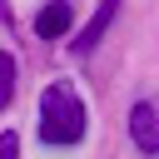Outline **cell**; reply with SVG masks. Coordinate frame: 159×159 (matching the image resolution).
I'll use <instances>...</instances> for the list:
<instances>
[{"instance_id": "7a4b0ae2", "label": "cell", "mask_w": 159, "mask_h": 159, "mask_svg": "<svg viewBox=\"0 0 159 159\" xmlns=\"http://www.w3.org/2000/svg\"><path fill=\"white\" fill-rule=\"evenodd\" d=\"M129 139L144 154H159V104H149V99L129 104Z\"/></svg>"}, {"instance_id": "5b68a950", "label": "cell", "mask_w": 159, "mask_h": 159, "mask_svg": "<svg viewBox=\"0 0 159 159\" xmlns=\"http://www.w3.org/2000/svg\"><path fill=\"white\" fill-rule=\"evenodd\" d=\"M10 94H15V60L0 55V109L10 104Z\"/></svg>"}, {"instance_id": "277c9868", "label": "cell", "mask_w": 159, "mask_h": 159, "mask_svg": "<svg viewBox=\"0 0 159 159\" xmlns=\"http://www.w3.org/2000/svg\"><path fill=\"white\" fill-rule=\"evenodd\" d=\"M114 15H119V0H99V10L89 15V25L75 35V55H89V50L104 40V30H109V20H114Z\"/></svg>"}, {"instance_id": "6da1fadb", "label": "cell", "mask_w": 159, "mask_h": 159, "mask_svg": "<svg viewBox=\"0 0 159 159\" xmlns=\"http://www.w3.org/2000/svg\"><path fill=\"white\" fill-rule=\"evenodd\" d=\"M40 139L45 144H80L84 139V104H80L75 84L50 80L40 89Z\"/></svg>"}, {"instance_id": "8992f818", "label": "cell", "mask_w": 159, "mask_h": 159, "mask_svg": "<svg viewBox=\"0 0 159 159\" xmlns=\"http://www.w3.org/2000/svg\"><path fill=\"white\" fill-rule=\"evenodd\" d=\"M20 154V139L15 134H0V159H15Z\"/></svg>"}, {"instance_id": "3957f363", "label": "cell", "mask_w": 159, "mask_h": 159, "mask_svg": "<svg viewBox=\"0 0 159 159\" xmlns=\"http://www.w3.org/2000/svg\"><path fill=\"white\" fill-rule=\"evenodd\" d=\"M70 25H75L70 0H50V5L35 15V35H40V40H60V35H70Z\"/></svg>"}]
</instances>
